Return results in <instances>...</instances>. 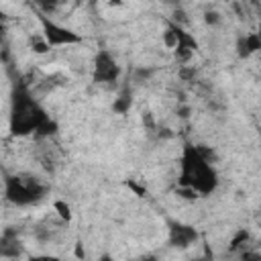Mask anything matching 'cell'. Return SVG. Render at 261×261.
Instances as JSON below:
<instances>
[{"label":"cell","mask_w":261,"mask_h":261,"mask_svg":"<svg viewBox=\"0 0 261 261\" xmlns=\"http://www.w3.org/2000/svg\"><path fill=\"white\" fill-rule=\"evenodd\" d=\"M181 175H179V186L181 188H190L196 194H212L216 184H218V175L214 171V167L208 163V159L200 153L198 147L194 145H186L181 151Z\"/></svg>","instance_id":"obj_1"},{"label":"cell","mask_w":261,"mask_h":261,"mask_svg":"<svg viewBox=\"0 0 261 261\" xmlns=\"http://www.w3.org/2000/svg\"><path fill=\"white\" fill-rule=\"evenodd\" d=\"M49 116L27 96L24 90L14 92V102H12V133L14 135H24L31 130H37Z\"/></svg>","instance_id":"obj_2"},{"label":"cell","mask_w":261,"mask_h":261,"mask_svg":"<svg viewBox=\"0 0 261 261\" xmlns=\"http://www.w3.org/2000/svg\"><path fill=\"white\" fill-rule=\"evenodd\" d=\"M43 194H45V186H41L37 179H24V177H8L6 179V198L18 206L33 204Z\"/></svg>","instance_id":"obj_3"},{"label":"cell","mask_w":261,"mask_h":261,"mask_svg":"<svg viewBox=\"0 0 261 261\" xmlns=\"http://www.w3.org/2000/svg\"><path fill=\"white\" fill-rule=\"evenodd\" d=\"M39 22L43 27V37L47 39L49 45H73V43H82V37L77 33H73L71 29H65V27L55 24L47 16H39Z\"/></svg>","instance_id":"obj_4"},{"label":"cell","mask_w":261,"mask_h":261,"mask_svg":"<svg viewBox=\"0 0 261 261\" xmlns=\"http://www.w3.org/2000/svg\"><path fill=\"white\" fill-rule=\"evenodd\" d=\"M120 73V67L112 59L108 51H100L96 55V65H94V82H114Z\"/></svg>","instance_id":"obj_5"},{"label":"cell","mask_w":261,"mask_h":261,"mask_svg":"<svg viewBox=\"0 0 261 261\" xmlns=\"http://www.w3.org/2000/svg\"><path fill=\"white\" fill-rule=\"evenodd\" d=\"M198 239V232L194 226L184 224V222H169V245L177 249L190 247Z\"/></svg>","instance_id":"obj_6"},{"label":"cell","mask_w":261,"mask_h":261,"mask_svg":"<svg viewBox=\"0 0 261 261\" xmlns=\"http://www.w3.org/2000/svg\"><path fill=\"white\" fill-rule=\"evenodd\" d=\"M237 49H239V55L241 57H249L251 53L261 51V41H259L257 33H251L247 37H241L239 43H237Z\"/></svg>","instance_id":"obj_7"},{"label":"cell","mask_w":261,"mask_h":261,"mask_svg":"<svg viewBox=\"0 0 261 261\" xmlns=\"http://www.w3.org/2000/svg\"><path fill=\"white\" fill-rule=\"evenodd\" d=\"M16 245H18L16 239L10 241V234L6 232V234L2 237V255H4V257H16V255H18V247H16Z\"/></svg>","instance_id":"obj_8"},{"label":"cell","mask_w":261,"mask_h":261,"mask_svg":"<svg viewBox=\"0 0 261 261\" xmlns=\"http://www.w3.org/2000/svg\"><path fill=\"white\" fill-rule=\"evenodd\" d=\"M249 241V232L245 230V228H241V230H237L234 232V237H232V241H230V245H228V249L230 251H237L241 245H245Z\"/></svg>","instance_id":"obj_9"},{"label":"cell","mask_w":261,"mask_h":261,"mask_svg":"<svg viewBox=\"0 0 261 261\" xmlns=\"http://www.w3.org/2000/svg\"><path fill=\"white\" fill-rule=\"evenodd\" d=\"M53 208L57 210V214L65 220V222H69L71 220V208H69V204L67 202H63V200H57L55 204H53Z\"/></svg>","instance_id":"obj_10"},{"label":"cell","mask_w":261,"mask_h":261,"mask_svg":"<svg viewBox=\"0 0 261 261\" xmlns=\"http://www.w3.org/2000/svg\"><path fill=\"white\" fill-rule=\"evenodd\" d=\"M173 55H175V61H179V65H181V63H188L192 59L194 51L188 49V47H175L173 49Z\"/></svg>","instance_id":"obj_11"},{"label":"cell","mask_w":261,"mask_h":261,"mask_svg":"<svg viewBox=\"0 0 261 261\" xmlns=\"http://www.w3.org/2000/svg\"><path fill=\"white\" fill-rule=\"evenodd\" d=\"M31 47H33V51H35V53H47L51 45L47 43V39H45V37H43V39L35 37V39H31Z\"/></svg>","instance_id":"obj_12"},{"label":"cell","mask_w":261,"mask_h":261,"mask_svg":"<svg viewBox=\"0 0 261 261\" xmlns=\"http://www.w3.org/2000/svg\"><path fill=\"white\" fill-rule=\"evenodd\" d=\"M55 130H57V124H55L53 120H49V118H47V120H45V122H43V124L37 128V135H41V137H47V135H53Z\"/></svg>","instance_id":"obj_13"},{"label":"cell","mask_w":261,"mask_h":261,"mask_svg":"<svg viewBox=\"0 0 261 261\" xmlns=\"http://www.w3.org/2000/svg\"><path fill=\"white\" fill-rule=\"evenodd\" d=\"M112 108H114V112H120V114H124L128 108H130V98H126V96H122V98H118V100H114V104H112Z\"/></svg>","instance_id":"obj_14"},{"label":"cell","mask_w":261,"mask_h":261,"mask_svg":"<svg viewBox=\"0 0 261 261\" xmlns=\"http://www.w3.org/2000/svg\"><path fill=\"white\" fill-rule=\"evenodd\" d=\"M163 43H165L169 49H175V47H177V37H175V33H173L171 29H167V31L163 33Z\"/></svg>","instance_id":"obj_15"},{"label":"cell","mask_w":261,"mask_h":261,"mask_svg":"<svg viewBox=\"0 0 261 261\" xmlns=\"http://www.w3.org/2000/svg\"><path fill=\"white\" fill-rule=\"evenodd\" d=\"M204 16H206V22H208V24H216V22L220 20V14H218V12H214V10H212V12L208 10Z\"/></svg>","instance_id":"obj_16"},{"label":"cell","mask_w":261,"mask_h":261,"mask_svg":"<svg viewBox=\"0 0 261 261\" xmlns=\"http://www.w3.org/2000/svg\"><path fill=\"white\" fill-rule=\"evenodd\" d=\"M29 261H61V259L55 257V255H35V257H31Z\"/></svg>","instance_id":"obj_17"},{"label":"cell","mask_w":261,"mask_h":261,"mask_svg":"<svg viewBox=\"0 0 261 261\" xmlns=\"http://www.w3.org/2000/svg\"><path fill=\"white\" fill-rule=\"evenodd\" d=\"M241 259L243 261H261V255L259 253H253V251H247V253H243Z\"/></svg>","instance_id":"obj_18"},{"label":"cell","mask_w":261,"mask_h":261,"mask_svg":"<svg viewBox=\"0 0 261 261\" xmlns=\"http://www.w3.org/2000/svg\"><path fill=\"white\" fill-rule=\"evenodd\" d=\"M194 73H196L194 69H186V67H181V69H179V77H181V80H190Z\"/></svg>","instance_id":"obj_19"},{"label":"cell","mask_w":261,"mask_h":261,"mask_svg":"<svg viewBox=\"0 0 261 261\" xmlns=\"http://www.w3.org/2000/svg\"><path fill=\"white\" fill-rule=\"evenodd\" d=\"M126 186H128L130 190H135V192H137V196H143V194H145V190H143L141 186H137L135 181H126Z\"/></svg>","instance_id":"obj_20"},{"label":"cell","mask_w":261,"mask_h":261,"mask_svg":"<svg viewBox=\"0 0 261 261\" xmlns=\"http://www.w3.org/2000/svg\"><path fill=\"white\" fill-rule=\"evenodd\" d=\"M73 253H75V257H77V259H84V255H86V253H84L82 243H75V251H73Z\"/></svg>","instance_id":"obj_21"},{"label":"cell","mask_w":261,"mask_h":261,"mask_svg":"<svg viewBox=\"0 0 261 261\" xmlns=\"http://www.w3.org/2000/svg\"><path fill=\"white\" fill-rule=\"evenodd\" d=\"M143 122H145L149 128H153V126H155V124H153V118H151V114H149V112H145V114H143Z\"/></svg>","instance_id":"obj_22"},{"label":"cell","mask_w":261,"mask_h":261,"mask_svg":"<svg viewBox=\"0 0 261 261\" xmlns=\"http://www.w3.org/2000/svg\"><path fill=\"white\" fill-rule=\"evenodd\" d=\"M98 261H114V259H112V257H110V255H102V257H100V259H98Z\"/></svg>","instance_id":"obj_23"},{"label":"cell","mask_w":261,"mask_h":261,"mask_svg":"<svg viewBox=\"0 0 261 261\" xmlns=\"http://www.w3.org/2000/svg\"><path fill=\"white\" fill-rule=\"evenodd\" d=\"M257 37H259V41H261V24H259V31H257Z\"/></svg>","instance_id":"obj_24"}]
</instances>
